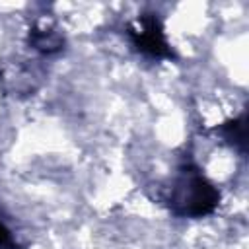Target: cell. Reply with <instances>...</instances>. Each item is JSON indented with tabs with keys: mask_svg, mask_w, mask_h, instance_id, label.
<instances>
[{
	"mask_svg": "<svg viewBox=\"0 0 249 249\" xmlns=\"http://www.w3.org/2000/svg\"><path fill=\"white\" fill-rule=\"evenodd\" d=\"M160 198L173 216L196 220L218 208L220 191L195 163H183L161 189Z\"/></svg>",
	"mask_w": 249,
	"mask_h": 249,
	"instance_id": "1",
	"label": "cell"
},
{
	"mask_svg": "<svg viewBox=\"0 0 249 249\" xmlns=\"http://www.w3.org/2000/svg\"><path fill=\"white\" fill-rule=\"evenodd\" d=\"M126 37L134 47V51L148 58H158V60L177 58L167 41L163 21L154 12H144L138 14L134 19H130L126 23Z\"/></svg>",
	"mask_w": 249,
	"mask_h": 249,
	"instance_id": "2",
	"label": "cell"
},
{
	"mask_svg": "<svg viewBox=\"0 0 249 249\" xmlns=\"http://www.w3.org/2000/svg\"><path fill=\"white\" fill-rule=\"evenodd\" d=\"M43 82V72L29 60H16L4 64L0 70V86L8 95L25 97L33 95Z\"/></svg>",
	"mask_w": 249,
	"mask_h": 249,
	"instance_id": "3",
	"label": "cell"
},
{
	"mask_svg": "<svg viewBox=\"0 0 249 249\" xmlns=\"http://www.w3.org/2000/svg\"><path fill=\"white\" fill-rule=\"evenodd\" d=\"M64 35L58 31V27H54L49 21L35 23L27 31V45L43 56L58 54L60 51H64Z\"/></svg>",
	"mask_w": 249,
	"mask_h": 249,
	"instance_id": "4",
	"label": "cell"
},
{
	"mask_svg": "<svg viewBox=\"0 0 249 249\" xmlns=\"http://www.w3.org/2000/svg\"><path fill=\"white\" fill-rule=\"evenodd\" d=\"M214 132H218L239 154H245L247 152V111H243L233 119L224 121L214 128Z\"/></svg>",
	"mask_w": 249,
	"mask_h": 249,
	"instance_id": "5",
	"label": "cell"
},
{
	"mask_svg": "<svg viewBox=\"0 0 249 249\" xmlns=\"http://www.w3.org/2000/svg\"><path fill=\"white\" fill-rule=\"evenodd\" d=\"M0 249H21L16 243V239L10 231V228L4 224V220H0Z\"/></svg>",
	"mask_w": 249,
	"mask_h": 249,
	"instance_id": "6",
	"label": "cell"
}]
</instances>
